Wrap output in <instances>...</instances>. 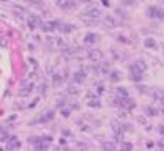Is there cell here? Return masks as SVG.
I'll return each instance as SVG.
<instances>
[{
  "mask_svg": "<svg viewBox=\"0 0 164 151\" xmlns=\"http://www.w3.org/2000/svg\"><path fill=\"white\" fill-rule=\"evenodd\" d=\"M76 3L74 0H57V6L63 8V10H70V8H73Z\"/></svg>",
  "mask_w": 164,
  "mask_h": 151,
  "instance_id": "cell-13",
  "label": "cell"
},
{
  "mask_svg": "<svg viewBox=\"0 0 164 151\" xmlns=\"http://www.w3.org/2000/svg\"><path fill=\"white\" fill-rule=\"evenodd\" d=\"M163 54H164V47H163Z\"/></svg>",
  "mask_w": 164,
  "mask_h": 151,
  "instance_id": "cell-49",
  "label": "cell"
},
{
  "mask_svg": "<svg viewBox=\"0 0 164 151\" xmlns=\"http://www.w3.org/2000/svg\"><path fill=\"white\" fill-rule=\"evenodd\" d=\"M114 93H115V98H128V96H129L128 90H126V88H123V87H117Z\"/></svg>",
  "mask_w": 164,
  "mask_h": 151,
  "instance_id": "cell-15",
  "label": "cell"
},
{
  "mask_svg": "<svg viewBox=\"0 0 164 151\" xmlns=\"http://www.w3.org/2000/svg\"><path fill=\"white\" fill-rule=\"evenodd\" d=\"M47 43L51 44V47H54V49H65L66 47V43L62 36H52V38L49 36Z\"/></svg>",
  "mask_w": 164,
  "mask_h": 151,
  "instance_id": "cell-5",
  "label": "cell"
},
{
  "mask_svg": "<svg viewBox=\"0 0 164 151\" xmlns=\"http://www.w3.org/2000/svg\"><path fill=\"white\" fill-rule=\"evenodd\" d=\"M144 112H145V115H147V117H156L158 115V109L153 107V106H145Z\"/></svg>",
  "mask_w": 164,
  "mask_h": 151,
  "instance_id": "cell-16",
  "label": "cell"
},
{
  "mask_svg": "<svg viewBox=\"0 0 164 151\" xmlns=\"http://www.w3.org/2000/svg\"><path fill=\"white\" fill-rule=\"evenodd\" d=\"M55 117V113H54V110H44L41 115L36 118V123H40V125H43V123H47V121H51L52 118Z\"/></svg>",
  "mask_w": 164,
  "mask_h": 151,
  "instance_id": "cell-9",
  "label": "cell"
},
{
  "mask_svg": "<svg viewBox=\"0 0 164 151\" xmlns=\"http://www.w3.org/2000/svg\"><path fill=\"white\" fill-rule=\"evenodd\" d=\"M133 131V127H131L129 123H122V132L125 134V132H131Z\"/></svg>",
  "mask_w": 164,
  "mask_h": 151,
  "instance_id": "cell-26",
  "label": "cell"
},
{
  "mask_svg": "<svg viewBox=\"0 0 164 151\" xmlns=\"http://www.w3.org/2000/svg\"><path fill=\"white\" fill-rule=\"evenodd\" d=\"M125 117H128V110H126V109L118 112V118H125Z\"/></svg>",
  "mask_w": 164,
  "mask_h": 151,
  "instance_id": "cell-36",
  "label": "cell"
},
{
  "mask_svg": "<svg viewBox=\"0 0 164 151\" xmlns=\"http://www.w3.org/2000/svg\"><path fill=\"white\" fill-rule=\"evenodd\" d=\"M117 39L120 41V43H129V39L126 38L125 35H118V36H117Z\"/></svg>",
  "mask_w": 164,
  "mask_h": 151,
  "instance_id": "cell-34",
  "label": "cell"
},
{
  "mask_svg": "<svg viewBox=\"0 0 164 151\" xmlns=\"http://www.w3.org/2000/svg\"><path fill=\"white\" fill-rule=\"evenodd\" d=\"M87 104H88V107H92V109H98V107H101V101H99L98 96H93V98L87 99Z\"/></svg>",
  "mask_w": 164,
  "mask_h": 151,
  "instance_id": "cell-14",
  "label": "cell"
},
{
  "mask_svg": "<svg viewBox=\"0 0 164 151\" xmlns=\"http://www.w3.org/2000/svg\"><path fill=\"white\" fill-rule=\"evenodd\" d=\"M158 146H159V148H164V142H159Z\"/></svg>",
  "mask_w": 164,
  "mask_h": 151,
  "instance_id": "cell-46",
  "label": "cell"
},
{
  "mask_svg": "<svg viewBox=\"0 0 164 151\" xmlns=\"http://www.w3.org/2000/svg\"><path fill=\"white\" fill-rule=\"evenodd\" d=\"M46 93H47V85H46V84H41V85H40V94L44 96Z\"/></svg>",
  "mask_w": 164,
  "mask_h": 151,
  "instance_id": "cell-29",
  "label": "cell"
},
{
  "mask_svg": "<svg viewBox=\"0 0 164 151\" xmlns=\"http://www.w3.org/2000/svg\"><path fill=\"white\" fill-rule=\"evenodd\" d=\"M114 142H123V132H114Z\"/></svg>",
  "mask_w": 164,
  "mask_h": 151,
  "instance_id": "cell-28",
  "label": "cell"
},
{
  "mask_svg": "<svg viewBox=\"0 0 164 151\" xmlns=\"http://www.w3.org/2000/svg\"><path fill=\"white\" fill-rule=\"evenodd\" d=\"M0 150H2V148H0Z\"/></svg>",
  "mask_w": 164,
  "mask_h": 151,
  "instance_id": "cell-50",
  "label": "cell"
},
{
  "mask_svg": "<svg viewBox=\"0 0 164 151\" xmlns=\"http://www.w3.org/2000/svg\"><path fill=\"white\" fill-rule=\"evenodd\" d=\"M6 148H8V150H19V148H21V142H17V139H11V140H8Z\"/></svg>",
  "mask_w": 164,
  "mask_h": 151,
  "instance_id": "cell-17",
  "label": "cell"
},
{
  "mask_svg": "<svg viewBox=\"0 0 164 151\" xmlns=\"http://www.w3.org/2000/svg\"><path fill=\"white\" fill-rule=\"evenodd\" d=\"M120 79H122V74H120L118 71H112V72H111V80H112V82H118Z\"/></svg>",
  "mask_w": 164,
  "mask_h": 151,
  "instance_id": "cell-24",
  "label": "cell"
},
{
  "mask_svg": "<svg viewBox=\"0 0 164 151\" xmlns=\"http://www.w3.org/2000/svg\"><path fill=\"white\" fill-rule=\"evenodd\" d=\"M41 24H43V21H41L40 16L36 14H30L27 16V25H29V29H36V27H41Z\"/></svg>",
  "mask_w": 164,
  "mask_h": 151,
  "instance_id": "cell-8",
  "label": "cell"
},
{
  "mask_svg": "<svg viewBox=\"0 0 164 151\" xmlns=\"http://www.w3.org/2000/svg\"><path fill=\"white\" fill-rule=\"evenodd\" d=\"M0 2H8V0H0Z\"/></svg>",
  "mask_w": 164,
  "mask_h": 151,
  "instance_id": "cell-48",
  "label": "cell"
},
{
  "mask_svg": "<svg viewBox=\"0 0 164 151\" xmlns=\"http://www.w3.org/2000/svg\"><path fill=\"white\" fill-rule=\"evenodd\" d=\"M112 104L114 106H117V107H122V109H126V110H131V109L134 107V101L129 98H115L112 101Z\"/></svg>",
  "mask_w": 164,
  "mask_h": 151,
  "instance_id": "cell-2",
  "label": "cell"
},
{
  "mask_svg": "<svg viewBox=\"0 0 164 151\" xmlns=\"http://www.w3.org/2000/svg\"><path fill=\"white\" fill-rule=\"evenodd\" d=\"M63 80H65V76L60 74V72H52L51 74V82L54 87H60L63 84Z\"/></svg>",
  "mask_w": 164,
  "mask_h": 151,
  "instance_id": "cell-10",
  "label": "cell"
},
{
  "mask_svg": "<svg viewBox=\"0 0 164 151\" xmlns=\"http://www.w3.org/2000/svg\"><path fill=\"white\" fill-rule=\"evenodd\" d=\"M66 91H68V93H70V94H77V93H79V90H77L74 85L68 87V90H66Z\"/></svg>",
  "mask_w": 164,
  "mask_h": 151,
  "instance_id": "cell-30",
  "label": "cell"
},
{
  "mask_svg": "<svg viewBox=\"0 0 164 151\" xmlns=\"http://www.w3.org/2000/svg\"><path fill=\"white\" fill-rule=\"evenodd\" d=\"M147 16L153 19H164V10L159 6H148L147 8Z\"/></svg>",
  "mask_w": 164,
  "mask_h": 151,
  "instance_id": "cell-4",
  "label": "cell"
},
{
  "mask_svg": "<svg viewBox=\"0 0 164 151\" xmlns=\"http://www.w3.org/2000/svg\"><path fill=\"white\" fill-rule=\"evenodd\" d=\"M76 125L79 126V129H81V131H88V125L85 123V120H82V118L76 120Z\"/></svg>",
  "mask_w": 164,
  "mask_h": 151,
  "instance_id": "cell-21",
  "label": "cell"
},
{
  "mask_svg": "<svg viewBox=\"0 0 164 151\" xmlns=\"http://www.w3.org/2000/svg\"><path fill=\"white\" fill-rule=\"evenodd\" d=\"M104 91H106L104 85H103V84H98V85H96V93H98V94H103Z\"/></svg>",
  "mask_w": 164,
  "mask_h": 151,
  "instance_id": "cell-33",
  "label": "cell"
},
{
  "mask_svg": "<svg viewBox=\"0 0 164 151\" xmlns=\"http://www.w3.org/2000/svg\"><path fill=\"white\" fill-rule=\"evenodd\" d=\"M81 17L92 19V21H99V19L103 17V11L99 10V8H96V6H92V8H88V10H85L84 14H82Z\"/></svg>",
  "mask_w": 164,
  "mask_h": 151,
  "instance_id": "cell-1",
  "label": "cell"
},
{
  "mask_svg": "<svg viewBox=\"0 0 164 151\" xmlns=\"http://www.w3.org/2000/svg\"><path fill=\"white\" fill-rule=\"evenodd\" d=\"M122 148H123V150H133L134 146H133V143H129V142H123V143H122Z\"/></svg>",
  "mask_w": 164,
  "mask_h": 151,
  "instance_id": "cell-31",
  "label": "cell"
},
{
  "mask_svg": "<svg viewBox=\"0 0 164 151\" xmlns=\"http://www.w3.org/2000/svg\"><path fill=\"white\" fill-rule=\"evenodd\" d=\"M14 120H16V115H13V117L8 118V121H14Z\"/></svg>",
  "mask_w": 164,
  "mask_h": 151,
  "instance_id": "cell-44",
  "label": "cell"
},
{
  "mask_svg": "<svg viewBox=\"0 0 164 151\" xmlns=\"http://www.w3.org/2000/svg\"><path fill=\"white\" fill-rule=\"evenodd\" d=\"M38 102H40V98H36V99H33V102H32L29 107H30V109H32V107H35V106H36V104H38Z\"/></svg>",
  "mask_w": 164,
  "mask_h": 151,
  "instance_id": "cell-39",
  "label": "cell"
},
{
  "mask_svg": "<svg viewBox=\"0 0 164 151\" xmlns=\"http://www.w3.org/2000/svg\"><path fill=\"white\" fill-rule=\"evenodd\" d=\"M104 24H106L107 27H117L118 22H117V19L114 16H106L104 17Z\"/></svg>",
  "mask_w": 164,
  "mask_h": 151,
  "instance_id": "cell-18",
  "label": "cell"
},
{
  "mask_svg": "<svg viewBox=\"0 0 164 151\" xmlns=\"http://www.w3.org/2000/svg\"><path fill=\"white\" fill-rule=\"evenodd\" d=\"M134 63H136V66H137V68H139V69L142 71V72L147 71V68H148V66H147V63H145L144 60H136Z\"/></svg>",
  "mask_w": 164,
  "mask_h": 151,
  "instance_id": "cell-22",
  "label": "cell"
},
{
  "mask_svg": "<svg viewBox=\"0 0 164 151\" xmlns=\"http://www.w3.org/2000/svg\"><path fill=\"white\" fill-rule=\"evenodd\" d=\"M101 146H103L104 150H115V143H114V142H112V143H107V142H103V143H101Z\"/></svg>",
  "mask_w": 164,
  "mask_h": 151,
  "instance_id": "cell-27",
  "label": "cell"
},
{
  "mask_svg": "<svg viewBox=\"0 0 164 151\" xmlns=\"http://www.w3.org/2000/svg\"><path fill=\"white\" fill-rule=\"evenodd\" d=\"M137 121H139V123H142V125H145V123H147L145 117H137Z\"/></svg>",
  "mask_w": 164,
  "mask_h": 151,
  "instance_id": "cell-40",
  "label": "cell"
},
{
  "mask_svg": "<svg viewBox=\"0 0 164 151\" xmlns=\"http://www.w3.org/2000/svg\"><path fill=\"white\" fill-rule=\"evenodd\" d=\"M87 58L93 63H98L103 60V50L101 49H90L87 52Z\"/></svg>",
  "mask_w": 164,
  "mask_h": 151,
  "instance_id": "cell-6",
  "label": "cell"
},
{
  "mask_svg": "<svg viewBox=\"0 0 164 151\" xmlns=\"http://www.w3.org/2000/svg\"><path fill=\"white\" fill-rule=\"evenodd\" d=\"M62 135H63V137H68V139H73V134H71L68 129H63V131H62Z\"/></svg>",
  "mask_w": 164,
  "mask_h": 151,
  "instance_id": "cell-35",
  "label": "cell"
},
{
  "mask_svg": "<svg viewBox=\"0 0 164 151\" xmlns=\"http://www.w3.org/2000/svg\"><path fill=\"white\" fill-rule=\"evenodd\" d=\"M33 87H35V85L32 84V82H29V84H27V85L24 87V88L21 90V94H22V96H29V94L32 93V91H33Z\"/></svg>",
  "mask_w": 164,
  "mask_h": 151,
  "instance_id": "cell-19",
  "label": "cell"
},
{
  "mask_svg": "<svg viewBox=\"0 0 164 151\" xmlns=\"http://www.w3.org/2000/svg\"><path fill=\"white\" fill-rule=\"evenodd\" d=\"M98 39H99V35H98V33L88 31V33L85 35V38H84V43H85V44H95Z\"/></svg>",
  "mask_w": 164,
  "mask_h": 151,
  "instance_id": "cell-12",
  "label": "cell"
},
{
  "mask_svg": "<svg viewBox=\"0 0 164 151\" xmlns=\"http://www.w3.org/2000/svg\"><path fill=\"white\" fill-rule=\"evenodd\" d=\"M65 104H66V101H65V99H58L57 106H58V107H63V106H65Z\"/></svg>",
  "mask_w": 164,
  "mask_h": 151,
  "instance_id": "cell-37",
  "label": "cell"
},
{
  "mask_svg": "<svg viewBox=\"0 0 164 151\" xmlns=\"http://www.w3.org/2000/svg\"><path fill=\"white\" fill-rule=\"evenodd\" d=\"M111 126H112V131H114V132H120V131H122V123H118L117 120H115V121L112 120Z\"/></svg>",
  "mask_w": 164,
  "mask_h": 151,
  "instance_id": "cell-23",
  "label": "cell"
},
{
  "mask_svg": "<svg viewBox=\"0 0 164 151\" xmlns=\"http://www.w3.org/2000/svg\"><path fill=\"white\" fill-rule=\"evenodd\" d=\"M29 63H30V65L33 66V68H36V66H38V63H36V62L33 60V58H29Z\"/></svg>",
  "mask_w": 164,
  "mask_h": 151,
  "instance_id": "cell-38",
  "label": "cell"
},
{
  "mask_svg": "<svg viewBox=\"0 0 164 151\" xmlns=\"http://www.w3.org/2000/svg\"><path fill=\"white\" fill-rule=\"evenodd\" d=\"M57 24H58V21H49V22H43L41 24V29H43L46 33H51V31L54 30H57Z\"/></svg>",
  "mask_w": 164,
  "mask_h": 151,
  "instance_id": "cell-11",
  "label": "cell"
},
{
  "mask_svg": "<svg viewBox=\"0 0 164 151\" xmlns=\"http://www.w3.org/2000/svg\"><path fill=\"white\" fill-rule=\"evenodd\" d=\"M159 134L164 135V127H159Z\"/></svg>",
  "mask_w": 164,
  "mask_h": 151,
  "instance_id": "cell-47",
  "label": "cell"
},
{
  "mask_svg": "<svg viewBox=\"0 0 164 151\" xmlns=\"http://www.w3.org/2000/svg\"><path fill=\"white\" fill-rule=\"evenodd\" d=\"M6 135V131L3 129V127H0V139H2V137H5Z\"/></svg>",
  "mask_w": 164,
  "mask_h": 151,
  "instance_id": "cell-42",
  "label": "cell"
},
{
  "mask_svg": "<svg viewBox=\"0 0 164 151\" xmlns=\"http://www.w3.org/2000/svg\"><path fill=\"white\" fill-rule=\"evenodd\" d=\"M60 145H66V139H65V137H62V139H60Z\"/></svg>",
  "mask_w": 164,
  "mask_h": 151,
  "instance_id": "cell-43",
  "label": "cell"
},
{
  "mask_svg": "<svg viewBox=\"0 0 164 151\" xmlns=\"http://www.w3.org/2000/svg\"><path fill=\"white\" fill-rule=\"evenodd\" d=\"M142 77H144V72L136 66V63H131L129 65V79L134 82H139V80H142Z\"/></svg>",
  "mask_w": 164,
  "mask_h": 151,
  "instance_id": "cell-3",
  "label": "cell"
},
{
  "mask_svg": "<svg viewBox=\"0 0 164 151\" xmlns=\"http://www.w3.org/2000/svg\"><path fill=\"white\" fill-rule=\"evenodd\" d=\"M87 76H88V69L87 68H81L79 71H76L74 74H73V79H74L76 84H84Z\"/></svg>",
  "mask_w": 164,
  "mask_h": 151,
  "instance_id": "cell-7",
  "label": "cell"
},
{
  "mask_svg": "<svg viewBox=\"0 0 164 151\" xmlns=\"http://www.w3.org/2000/svg\"><path fill=\"white\" fill-rule=\"evenodd\" d=\"M145 146H147L148 150H152L153 146H155V143H153V142H147V143H145Z\"/></svg>",
  "mask_w": 164,
  "mask_h": 151,
  "instance_id": "cell-41",
  "label": "cell"
},
{
  "mask_svg": "<svg viewBox=\"0 0 164 151\" xmlns=\"http://www.w3.org/2000/svg\"><path fill=\"white\" fill-rule=\"evenodd\" d=\"M60 113H62V117H65V118H68V117H70V115H71V110H70V109H63V107H62V110H60Z\"/></svg>",
  "mask_w": 164,
  "mask_h": 151,
  "instance_id": "cell-32",
  "label": "cell"
},
{
  "mask_svg": "<svg viewBox=\"0 0 164 151\" xmlns=\"http://www.w3.org/2000/svg\"><path fill=\"white\" fill-rule=\"evenodd\" d=\"M144 46L147 49H155V47H156V41H155L153 38H145L144 39Z\"/></svg>",
  "mask_w": 164,
  "mask_h": 151,
  "instance_id": "cell-20",
  "label": "cell"
},
{
  "mask_svg": "<svg viewBox=\"0 0 164 151\" xmlns=\"http://www.w3.org/2000/svg\"><path fill=\"white\" fill-rule=\"evenodd\" d=\"M8 44H10L8 36H0V47H8Z\"/></svg>",
  "mask_w": 164,
  "mask_h": 151,
  "instance_id": "cell-25",
  "label": "cell"
},
{
  "mask_svg": "<svg viewBox=\"0 0 164 151\" xmlns=\"http://www.w3.org/2000/svg\"><path fill=\"white\" fill-rule=\"evenodd\" d=\"M122 2H123V3H128V5H131V3H133L131 0H122Z\"/></svg>",
  "mask_w": 164,
  "mask_h": 151,
  "instance_id": "cell-45",
  "label": "cell"
}]
</instances>
